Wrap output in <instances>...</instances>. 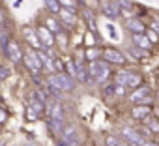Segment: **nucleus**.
Wrapping results in <instances>:
<instances>
[{"mask_svg":"<svg viewBox=\"0 0 159 146\" xmlns=\"http://www.w3.org/2000/svg\"><path fill=\"white\" fill-rule=\"evenodd\" d=\"M88 75H90V79H94L96 83L103 84V83H107V81L111 79L112 71H111L109 62H105V60H94V62L88 64Z\"/></svg>","mask_w":159,"mask_h":146,"instance_id":"nucleus-1","label":"nucleus"},{"mask_svg":"<svg viewBox=\"0 0 159 146\" xmlns=\"http://www.w3.org/2000/svg\"><path fill=\"white\" fill-rule=\"evenodd\" d=\"M47 84L54 86L60 92H71L75 88V81L67 75V73H51L47 77Z\"/></svg>","mask_w":159,"mask_h":146,"instance_id":"nucleus-2","label":"nucleus"},{"mask_svg":"<svg viewBox=\"0 0 159 146\" xmlns=\"http://www.w3.org/2000/svg\"><path fill=\"white\" fill-rule=\"evenodd\" d=\"M114 83L120 84V86H127V88H137L142 84V77L135 71H118L116 77H114Z\"/></svg>","mask_w":159,"mask_h":146,"instance_id":"nucleus-3","label":"nucleus"},{"mask_svg":"<svg viewBox=\"0 0 159 146\" xmlns=\"http://www.w3.org/2000/svg\"><path fill=\"white\" fill-rule=\"evenodd\" d=\"M23 62H25V66L28 67V71H32L34 75H39V73L43 71L41 60H39V56H38V51H34V49H28L26 52H23Z\"/></svg>","mask_w":159,"mask_h":146,"instance_id":"nucleus-4","label":"nucleus"},{"mask_svg":"<svg viewBox=\"0 0 159 146\" xmlns=\"http://www.w3.org/2000/svg\"><path fill=\"white\" fill-rule=\"evenodd\" d=\"M45 111H47V116L49 120H58V122H64V107L58 99H49L45 103Z\"/></svg>","mask_w":159,"mask_h":146,"instance_id":"nucleus-5","label":"nucleus"},{"mask_svg":"<svg viewBox=\"0 0 159 146\" xmlns=\"http://www.w3.org/2000/svg\"><path fill=\"white\" fill-rule=\"evenodd\" d=\"M101 58H103L105 62H109V64H114V66H124V64H125V54L120 52V51L114 49V47H105Z\"/></svg>","mask_w":159,"mask_h":146,"instance_id":"nucleus-6","label":"nucleus"},{"mask_svg":"<svg viewBox=\"0 0 159 146\" xmlns=\"http://www.w3.org/2000/svg\"><path fill=\"white\" fill-rule=\"evenodd\" d=\"M4 52H6V56L11 60V62H21L23 60V51H21V47H19V43L15 41V39H10L6 45H4Z\"/></svg>","mask_w":159,"mask_h":146,"instance_id":"nucleus-7","label":"nucleus"},{"mask_svg":"<svg viewBox=\"0 0 159 146\" xmlns=\"http://www.w3.org/2000/svg\"><path fill=\"white\" fill-rule=\"evenodd\" d=\"M23 36H25L26 43L30 45V49H34V51H41V49H43V47H41V43H39V38H38V34H36V30H34V28L25 26V28H23Z\"/></svg>","mask_w":159,"mask_h":146,"instance_id":"nucleus-8","label":"nucleus"},{"mask_svg":"<svg viewBox=\"0 0 159 146\" xmlns=\"http://www.w3.org/2000/svg\"><path fill=\"white\" fill-rule=\"evenodd\" d=\"M36 34H38L39 43H41L43 49H49V47H52V45L56 43V41H54V34H51L45 26H38V28H36Z\"/></svg>","mask_w":159,"mask_h":146,"instance_id":"nucleus-9","label":"nucleus"},{"mask_svg":"<svg viewBox=\"0 0 159 146\" xmlns=\"http://www.w3.org/2000/svg\"><path fill=\"white\" fill-rule=\"evenodd\" d=\"M122 135H124V139L131 144V146H140L144 140H142V137L139 135V131H135V129H131V127H124L122 129Z\"/></svg>","mask_w":159,"mask_h":146,"instance_id":"nucleus-10","label":"nucleus"},{"mask_svg":"<svg viewBox=\"0 0 159 146\" xmlns=\"http://www.w3.org/2000/svg\"><path fill=\"white\" fill-rule=\"evenodd\" d=\"M152 92H150V88L146 86V84H140V86H137V88H133V92L129 94V101L131 103H139L140 99H144L146 96H150Z\"/></svg>","mask_w":159,"mask_h":146,"instance_id":"nucleus-11","label":"nucleus"},{"mask_svg":"<svg viewBox=\"0 0 159 146\" xmlns=\"http://www.w3.org/2000/svg\"><path fill=\"white\" fill-rule=\"evenodd\" d=\"M152 111H153L152 105H135L133 111H131V114H133V118H137V120H146V118L152 114Z\"/></svg>","mask_w":159,"mask_h":146,"instance_id":"nucleus-12","label":"nucleus"},{"mask_svg":"<svg viewBox=\"0 0 159 146\" xmlns=\"http://www.w3.org/2000/svg\"><path fill=\"white\" fill-rule=\"evenodd\" d=\"M103 11H105V17H109V19H116V17L122 13V8L118 6L116 0H109V2L103 6Z\"/></svg>","mask_w":159,"mask_h":146,"instance_id":"nucleus-13","label":"nucleus"},{"mask_svg":"<svg viewBox=\"0 0 159 146\" xmlns=\"http://www.w3.org/2000/svg\"><path fill=\"white\" fill-rule=\"evenodd\" d=\"M58 17L62 19V23H66V25H69V26H73V25L77 23V13H75V10L60 8V11H58Z\"/></svg>","mask_w":159,"mask_h":146,"instance_id":"nucleus-14","label":"nucleus"},{"mask_svg":"<svg viewBox=\"0 0 159 146\" xmlns=\"http://www.w3.org/2000/svg\"><path fill=\"white\" fill-rule=\"evenodd\" d=\"M133 43H135L137 49H142V51L152 49V43H150V39L146 38V34H133Z\"/></svg>","mask_w":159,"mask_h":146,"instance_id":"nucleus-15","label":"nucleus"},{"mask_svg":"<svg viewBox=\"0 0 159 146\" xmlns=\"http://www.w3.org/2000/svg\"><path fill=\"white\" fill-rule=\"evenodd\" d=\"M28 107L30 109H34L38 114H41V112H45V103L32 92V96H30V99H28Z\"/></svg>","mask_w":159,"mask_h":146,"instance_id":"nucleus-16","label":"nucleus"},{"mask_svg":"<svg viewBox=\"0 0 159 146\" xmlns=\"http://www.w3.org/2000/svg\"><path fill=\"white\" fill-rule=\"evenodd\" d=\"M103 56V49H98V47H88L84 51V60L88 62H94V60H101Z\"/></svg>","mask_w":159,"mask_h":146,"instance_id":"nucleus-17","label":"nucleus"},{"mask_svg":"<svg viewBox=\"0 0 159 146\" xmlns=\"http://www.w3.org/2000/svg\"><path fill=\"white\" fill-rule=\"evenodd\" d=\"M125 26H127L133 34H142V32H144V25H142L139 19H129Z\"/></svg>","mask_w":159,"mask_h":146,"instance_id":"nucleus-18","label":"nucleus"},{"mask_svg":"<svg viewBox=\"0 0 159 146\" xmlns=\"http://www.w3.org/2000/svg\"><path fill=\"white\" fill-rule=\"evenodd\" d=\"M45 28L51 32V34H58L62 28H60V25L56 23V19L54 17H47V21H45Z\"/></svg>","mask_w":159,"mask_h":146,"instance_id":"nucleus-19","label":"nucleus"},{"mask_svg":"<svg viewBox=\"0 0 159 146\" xmlns=\"http://www.w3.org/2000/svg\"><path fill=\"white\" fill-rule=\"evenodd\" d=\"M144 122H146V127H148L152 133H159V118H155V116L150 114Z\"/></svg>","mask_w":159,"mask_h":146,"instance_id":"nucleus-20","label":"nucleus"},{"mask_svg":"<svg viewBox=\"0 0 159 146\" xmlns=\"http://www.w3.org/2000/svg\"><path fill=\"white\" fill-rule=\"evenodd\" d=\"M67 71V75L71 77V79H75V62H73V58H66L64 60V73Z\"/></svg>","mask_w":159,"mask_h":146,"instance_id":"nucleus-21","label":"nucleus"},{"mask_svg":"<svg viewBox=\"0 0 159 146\" xmlns=\"http://www.w3.org/2000/svg\"><path fill=\"white\" fill-rule=\"evenodd\" d=\"M79 144V133L67 137V139H60L58 140V146H77Z\"/></svg>","mask_w":159,"mask_h":146,"instance_id":"nucleus-22","label":"nucleus"},{"mask_svg":"<svg viewBox=\"0 0 159 146\" xmlns=\"http://www.w3.org/2000/svg\"><path fill=\"white\" fill-rule=\"evenodd\" d=\"M45 6H47V10L51 11V13H54V15H58V11H60V2L58 0H45Z\"/></svg>","mask_w":159,"mask_h":146,"instance_id":"nucleus-23","label":"nucleus"},{"mask_svg":"<svg viewBox=\"0 0 159 146\" xmlns=\"http://www.w3.org/2000/svg\"><path fill=\"white\" fill-rule=\"evenodd\" d=\"M84 19H86V23H88L90 32H96V19H94V15H92L90 11H86V13H84Z\"/></svg>","mask_w":159,"mask_h":146,"instance_id":"nucleus-24","label":"nucleus"},{"mask_svg":"<svg viewBox=\"0 0 159 146\" xmlns=\"http://www.w3.org/2000/svg\"><path fill=\"white\" fill-rule=\"evenodd\" d=\"M62 8H67V10H75L77 8V0H58Z\"/></svg>","mask_w":159,"mask_h":146,"instance_id":"nucleus-25","label":"nucleus"},{"mask_svg":"<svg viewBox=\"0 0 159 146\" xmlns=\"http://www.w3.org/2000/svg\"><path fill=\"white\" fill-rule=\"evenodd\" d=\"M84 41H86V47H96V45H98V39H96V36H94L92 32H88V34H86Z\"/></svg>","mask_w":159,"mask_h":146,"instance_id":"nucleus-26","label":"nucleus"},{"mask_svg":"<svg viewBox=\"0 0 159 146\" xmlns=\"http://www.w3.org/2000/svg\"><path fill=\"white\" fill-rule=\"evenodd\" d=\"M105 146H124V144H120V140L116 137L109 135V137H105Z\"/></svg>","mask_w":159,"mask_h":146,"instance_id":"nucleus-27","label":"nucleus"},{"mask_svg":"<svg viewBox=\"0 0 159 146\" xmlns=\"http://www.w3.org/2000/svg\"><path fill=\"white\" fill-rule=\"evenodd\" d=\"M116 2H118V6H120V8H124V10H127V11L135 8V4L131 2V0H116Z\"/></svg>","mask_w":159,"mask_h":146,"instance_id":"nucleus-28","label":"nucleus"},{"mask_svg":"<svg viewBox=\"0 0 159 146\" xmlns=\"http://www.w3.org/2000/svg\"><path fill=\"white\" fill-rule=\"evenodd\" d=\"M146 38H148V39H150V43H152V45H153V43H157V41H159V34H155V32H153V30H148V32H146Z\"/></svg>","mask_w":159,"mask_h":146,"instance_id":"nucleus-29","label":"nucleus"},{"mask_svg":"<svg viewBox=\"0 0 159 146\" xmlns=\"http://www.w3.org/2000/svg\"><path fill=\"white\" fill-rule=\"evenodd\" d=\"M26 120H30V122H34V120H38V112H36L34 109H30L28 105H26Z\"/></svg>","mask_w":159,"mask_h":146,"instance_id":"nucleus-30","label":"nucleus"},{"mask_svg":"<svg viewBox=\"0 0 159 146\" xmlns=\"http://www.w3.org/2000/svg\"><path fill=\"white\" fill-rule=\"evenodd\" d=\"M6 120H8V112H6L2 107H0V125H2V124H6Z\"/></svg>","mask_w":159,"mask_h":146,"instance_id":"nucleus-31","label":"nucleus"},{"mask_svg":"<svg viewBox=\"0 0 159 146\" xmlns=\"http://www.w3.org/2000/svg\"><path fill=\"white\" fill-rule=\"evenodd\" d=\"M150 30H153L155 34H159V21H153V23L150 25Z\"/></svg>","mask_w":159,"mask_h":146,"instance_id":"nucleus-32","label":"nucleus"},{"mask_svg":"<svg viewBox=\"0 0 159 146\" xmlns=\"http://www.w3.org/2000/svg\"><path fill=\"white\" fill-rule=\"evenodd\" d=\"M83 2H84L88 8H96V6H98V0H83Z\"/></svg>","mask_w":159,"mask_h":146,"instance_id":"nucleus-33","label":"nucleus"},{"mask_svg":"<svg viewBox=\"0 0 159 146\" xmlns=\"http://www.w3.org/2000/svg\"><path fill=\"white\" fill-rule=\"evenodd\" d=\"M8 75H10V71L6 67H0V79H6Z\"/></svg>","mask_w":159,"mask_h":146,"instance_id":"nucleus-34","label":"nucleus"},{"mask_svg":"<svg viewBox=\"0 0 159 146\" xmlns=\"http://www.w3.org/2000/svg\"><path fill=\"white\" fill-rule=\"evenodd\" d=\"M152 114H153V116H155V118H159V107H155V109H153V111H152Z\"/></svg>","mask_w":159,"mask_h":146,"instance_id":"nucleus-35","label":"nucleus"},{"mask_svg":"<svg viewBox=\"0 0 159 146\" xmlns=\"http://www.w3.org/2000/svg\"><path fill=\"white\" fill-rule=\"evenodd\" d=\"M2 23H4V11L0 10V26H2Z\"/></svg>","mask_w":159,"mask_h":146,"instance_id":"nucleus-36","label":"nucleus"},{"mask_svg":"<svg viewBox=\"0 0 159 146\" xmlns=\"http://www.w3.org/2000/svg\"><path fill=\"white\" fill-rule=\"evenodd\" d=\"M157 21H159V15H157Z\"/></svg>","mask_w":159,"mask_h":146,"instance_id":"nucleus-37","label":"nucleus"},{"mask_svg":"<svg viewBox=\"0 0 159 146\" xmlns=\"http://www.w3.org/2000/svg\"><path fill=\"white\" fill-rule=\"evenodd\" d=\"M157 144H159V142H157Z\"/></svg>","mask_w":159,"mask_h":146,"instance_id":"nucleus-38","label":"nucleus"}]
</instances>
